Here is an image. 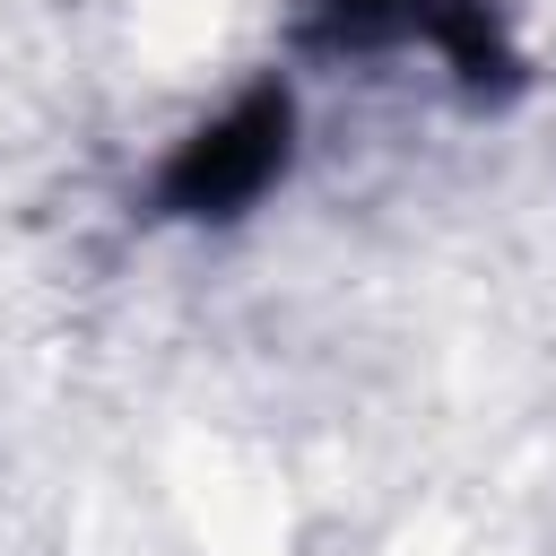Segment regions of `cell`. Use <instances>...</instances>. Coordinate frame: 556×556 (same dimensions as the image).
I'll use <instances>...</instances> for the list:
<instances>
[{
	"label": "cell",
	"instance_id": "obj_1",
	"mask_svg": "<svg viewBox=\"0 0 556 556\" xmlns=\"http://www.w3.org/2000/svg\"><path fill=\"white\" fill-rule=\"evenodd\" d=\"M287 156H295V96L278 78H261V87H243L217 122H200L165 156L156 208L165 217H191V226H226V217H243L287 174Z\"/></svg>",
	"mask_w": 556,
	"mask_h": 556
},
{
	"label": "cell",
	"instance_id": "obj_2",
	"mask_svg": "<svg viewBox=\"0 0 556 556\" xmlns=\"http://www.w3.org/2000/svg\"><path fill=\"white\" fill-rule=\"evenodd\" d=\"M313 52H382V43H434L469 96H513L521 52L504 43L486 0H304Z\"/></svg>",
	"mask_w": 556,
	"mask_h": 556
}]
</instances>
